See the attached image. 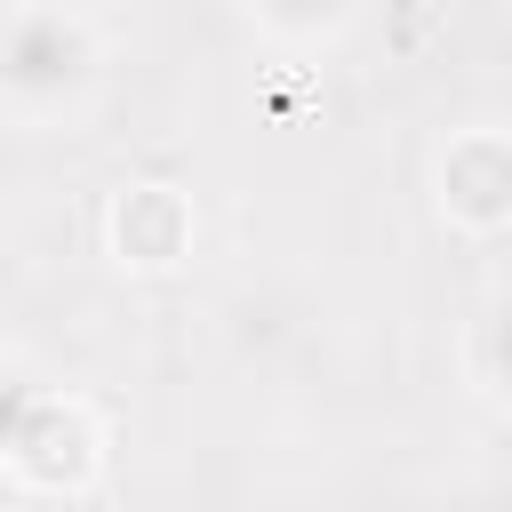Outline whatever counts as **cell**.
Masks as SVG:
<instances>
[{"label":"cell","instance_id":"obj_1","mask_svg":"<svg viewBox=\"0 0 512 512\" xmlns=\"http://www.w3.org/2000/svg\"><path fill=\"white\" fill-rule=\"evenodd\" d=\"M104 80V32L72 0L0 8V104L24 120H64Z\"/></svg>","mask_w":512,"mask_h":512},{"label":"cell","instance_id":"obj_2","mask_svg":"<svg viewBox=\"0 0 512 512\" xmlns=\"http://www.w3.org/2000/svg\"><path fill=\"white\" fill-rule=\"evenodd\" d=\"M96 464H104V432H96V416H88V400H72V392H40V408L16 424V440L0 448V480H16V488H32V496H80L88 480H96Z\"/></svg>","mask_w":512,"mask_h":512},{"label":"cell","instance_id":"obj_3","mask_svg":"<svg viewBox=\"0 0 512 512\" xmlns=\"http://www.w3.org/2000/svg\"><path fill=\"white\" fill-rule=\"evenodd\" d=\"M432 200H440V224L472 232V240H496L512 224V136L504 128H456L432 160Z\"/></svg>","mask_w":512,"mask_h":512},{"label":"cell","instance_id":"obj_4","mask_svg":"<svg viewBox=\"0 0 512 512\" xmlns=\"http://www.w3.org/2000/svg\"><path fill=\"white\" fill-rule=\"evenodd\" d=\"M192 240H200V216H192V200H184L176 184H160V176L120 184L112 208H104V248H112L120 272H176V264L192 256Z\"/></svg>","mask_w":512,"mask_h":512},{"label":"cell","instance_id":"obj_5","mask_svg":"<svg viewBox=\"0 0 512 512\" xmlns=\"http://www.w3.org/2000/svg\"><path fill=\"white\" fill-rule=\"evenodd\" d=\"M360 0H248L256 32H272L280 48H328L344 24H352Z\"/></svg>","mask_w":512,"mask_h":512},{"label":"cell","instance_id":"obj_6","mask_svg":"<svg viewBox=\"0 0 512 512\" xmlns=\"http://www.w3.org/2000/svg\"><path fill=\"white\" fill-rule=\"evenodd\" d=\"M40 392H48V376H40L32 360H0V448H8L16 424L40 408Z\"/></svg>","mask_w":512,"mask_h":512},{"label":"cell","instance_id":"obj_7","mask_svg":"<svg viewBox=\"0 0 512 512\" xmlns=\"http://www.w3.org/2000/svg\"><path fill=\"white\" fill-rule=\"evenodd\" d=\"M496 336H504V320H496V304L472 320V344H464V360H472V392L480 400H504V360H496Z\"/></svg>","mask_w":512,"mask_h":512}]
</instances>
